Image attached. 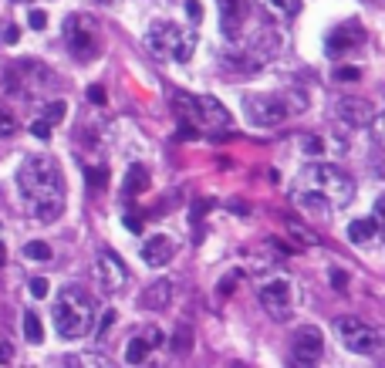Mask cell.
<instances>
[{
	"mask_svg": "<svg viewBox=\"0 0 385 368\" xmlns=\"http://www.w3.org/2000/svg\"><path fill=\"white\" fill-rule=\"evenodd\" d=\"M17 189L37 223H54L65 213V176L51 156H27L17 169Z\"/></svg>",
	"mask_w": 385,
	"mask_h": 368,
	"instance_id": "1",
	"label": "cell"
},
{
	"mask_svg": "<svg viewBox=\"0 0 385 368\" xmlns=\"http://www.w3.org/2000/svg\"><path fill=\"white\" fill-rule=\"evenodd\" d=\"M24 257L34 263H48L51 261V247L44 240H31V243H24Z\"/></svg>",
	"mask_w": 385,
	"mask_h": 368,
	"instance_id": "21",
	"label": "cell"
},
{
	"mask_svg": "<svg viewBox=\"0 0 385 368\" xmlns=\"http://www.w3.org/2000/svg\"><path fill=\"white\" fill-rule=\"evenodd\" d=\"M260 64H264V61L254 58L250 51H243L240 44H230V48L220 51V68H223L227 75H257Z\"/></svg>",
	"mask_w": 385,
	"mask_h": 368,
	"instance_id": "13",
	"label": "cell"
},
{
	"mask_svg": "<svg viewBox=\"0 0 385 368\" xmlns=\"http://www.w3.org/2000/svg\"><path fill=\"white\" fill-rule=\"evenodd\" d=\"M14 132H17V122L7 112H0V135H14Z\"/></svg>",
	"mask_w": 385,
	"mask_h": 368,
	"instance_id": "30",
	"label": "cell"
},
{
	"mask_svg": "<svg viewBox=\"0 0 385 368\" xmlns=\"http://www.w3.org/2000/svg\"><path fill=\"white\" fill-rule=\"evenodd\" d=\"M301 108H305L301 91H291V95H274V91L243 95V115L254 129H277L281 122H287Z\"/></svg>",
	"mask_w": 385,
	"mask_h": 368,
	"instance_id": "4",
	"label": "cell"
},
{
	"mask_svg": "<svg viewBox=\"0 0 385 368\" xmlns=\"http://www.w3.org/2000/svg\"><path fill=\"white\" fill-rule=\"evenodd\" d=\"M220 10H223V34L230 41L240 34V27L247 24V17L254 14L247 0H220Z\"/></svg>",
	"mask_w": 385,
	"mask_h": 368,
	"instance_id": "15",
	"label": "cell"
},
{
	"mask_svg": "<svg viewBox=\"0 0 385 368\" xmlns=\"http://www.w3.org/2000/svg\"><path fill=\"white\" fill-rule=\"evenodd\" d=\"M257 7L274 21H291L301 14V0H257Z\"/></svg>",
	"mask_w": 385,
	"mask_h": 368,
	"instance_id": "18",
	"label": "cell"
},
{
	"mask_svg": "<svg viewBox=\"0 0 385 368\" xmlns=\"http://www.w3.org/2000/svg\"><path fill=\"white\" fill-rule=\"evenodd\" d=\"M95 315H99L95 301L81 288L68 284V288L58 290V297H54V331L61 338H68V342L85 338L92 331V324H95Z\"/></svg>",
	"mask_w": 385,
	"mask_h": 368,
	"instance_id": "3",
	"label": "cell"
},
{
	"mask_svg": "<svg viewBox=\"0 0 385 368\" xmlns=\"http://www.w3.org/2000/svg\"><path fill=\"white\" fill-rule=\"evenodd\" d=\"M95 3H119V0H95Z\"/></svg>",
	"mask_w": 385,
	"mask_h": 368,
	"instance_id": "41",
	"label": "cell"
},
{
	"mask_svg": "<svg viewBox=\"0 0 385 368\" xmlns=\"http://www.w3.org/2000/svg\"><path fill=\"white\" fill-rule=\"evenodd\" d=\"M126 223H128V227H132V230H135V234L142 230V223H139V216H126Z\"/></svg>",
	"mask_w": 385,
	"mask_h": 368,
	"instance_id": "39",
	"label": "cell"
},
{
	"mask_svg": "<svg viewBox=\"0 0 385 368\" xmlns=\"http://www.w3.org/2000/svg\"><path fill=\"white\" fill-rule=\"evenodd\" d=\"M361 41H365V30H361L359 21H345V24H338L328 34V44H325V51L332 54H348L355 51V48H361Z\"/></svg>",
	"mask_w": 385,
	"mask_h": 368,
	"instance_id": "12",
	"label": "cell"
},
{
	"mask_svg": "<svg viewBox=\"0 0 385 368\" xmlns=\"http://www.w3.org/2000/svg\"><path fill=\"white\" fill-rule=\"evenodd\" d=\"M95 284L102 294H119V290L128 284V267L122 263V257H115L112 250H102L95 257Z\"/></svg>",
	"mask_w": 385,
	"mask_h": 368,
	"instance_id": "9",
	"label": "cell"
},
{
	"mask_svg": "<svg viewBox=\"0 0 385 368\" xmlns=\"http://www.w3.org/2000/svg\"><path fill=\"white\" fill-rule=\"evenodd\" d=\"M27 24L34 27V30H44V24H48V14H44V10H31V14H27Z\"/></svg>",
	"mask_w": 385,
	"mask_h": 368,
	"instance_id": "29",
	"label": "cell"
},
{
	"mask_svg": "<svg viewBox=\"0 0 385 368\" xmlns=\"http://www.w3.org/2000/svg\"><path fill=\"white\" fill-rule=\"evenodd\" d=\"M375 237H379V227H375L372 216H368V220H355V223L348 227V240H352L355 247H365V243H372Z\"/></svg>",
	"mask_w": 385,
	"mask_h": 368,
	"instance_id": "19",
	"label": "cell"
},
{
	"mask_svg": "<svg viewBox=\"0 0 385 368\" xmlns=\"http://www.w3.org/2000/svg\"><path fill=\"white\" fill-rule=\"evenodd\" d=\"M334 78H341V81H355V78H359V71H355V68H334Z\"/></svg>",
	"mask_w": 385,
	"mask_h": 368,
	"instance_id": "36",
	"label": "cell"
},
{
	"mask_svg": "<svg viewBox=\"0 0 385 368\" xmlns=\"http://www.w3.org/2000/svg\"><path fill=\"white\" fill-rule=\"evenodd\" d=\"M334 119L345 122L348 129H368L372 119H375V112H372V105H368L365 98H359V95H341V98L334 102Z\"/></svg>",
	"mask_w": 385,
	"mask_h": 368,
	"instance_id": "10",
	"label": "cell"
},
{
	"mask_svg": "<svg viewBox=\"0 0 385 368\" xmlns=\"http://www.w3.org/2000/svg\"><path fill=\"white\" fill-rule=\"evenodd\" d=\"M196 102H200V129H230V112L213 95H196Z\"/></svg>",
	"mask_w": 385,
	"mask_h": 368,
	"instance_id": "14",
	"label": "cell"
},
{
	"mask_svg": "<svg viewBox=\"0 0 385 368\" xmlns=\"http://www.w3.org/2000/svg\"><path fill=\"white\" fill-rule=\"evenodd\" d=\"M88 102L102 105V102H105V88H102V85H92V88H88Z\"/></svg>",
	"mask_w": 385,
	"mask_h": 368,
	"instance_id": "33",
	"label": "cell"
},
{
	"mask_svg": "<svg viewBox=\"0 0 385 368\" xmlns=\"http://www.w3.org/2000/svg\"><path fill=\"white\" fill-rule=\"evenodd\" d=\"M332 284L338 290H345L348 288V274H345V270H332Z\"/></svg>",
	"mask_w": 385,
	"mask_h": 368,
	"instance_id": "35",
	"label": "cell"
},
{
	"mask_svg": "<svg viewBox=\"0 0 385 368\" xmlns=\"http://www.w3.org/2000/svg\"><path fill=\"white\" fill-rule=\"evenodd\" d=\"M31 132H34L37 139H48V135H51V122H48V119H37V122L31 125Z\"/></svg>",
	"mask_w": 385,
	"mask_h": 368,
	"instance_id": "31",
	"label": "cell"
},
{
	"mask_svg": "<svg viewBox=\"0 0 385 368\" xmlns=\"http://www.w3.org/2000/svg\"><path fill=\"white\" fill-rule=\"evenodd\" d=\"M65 44L78 61H92L99 54V24L88 14H71L65 21Z\"/></svg>",
	"mask_w": 385,
	"mask_h": 368,
	"instance_id": "7",
	"label": "cell"
},
{
	"mask_svg": "<svg viewBox=\"0 0 385 368\" xmlns=\"http://www.w3.org/2000/svg\"><path fill=\"white\" fill-rule=\"evenodd\" d=\"M173 348H176L180 355H186V351L193 348V331H189V324H180V328H176V335H173Z\"/></svg>",
	"mask_w": 385,
	"mask_h": 368,
	"instance_id": "24",
	"label": "cell"
},
{
	"mask_svg": "<svg viewBox=\"0 0 385 368\" xmlns=\"http://www.w3.org/2000/svg\"><path fill=\"white\" fill-rule=\"evenodd\" d=\"M257 301L274 321H287L294 315V284L284 281V277H274V281H264L257 288Z\"/></svg>",
	"mask_w": 385,
	"mask_h": 368,
	"instance_id": "8",
	"label": "cell"
},
{
	"mask_svg": "<svg viewBox=\"0 0 385 368\" xmlns=\"http://www.w3.org/2000/svg\"><path fill=\"white\" fill-rule=\"evenodd\" d=\"M24 338L31 344H41L44 342V328H41V317L34 315V311H27L24 315Z\"/></svg>",
	"mask_w": 385,
	"mask_h": 368,
	"instance_id": "22",
	"label": "cell"
},
{
	"mask_svg": "<svg viewBox=\"0 0 385 368\" xmlns=\"http://www.w3.org/2000/svg\"><path fill=\"white\" fill-rule=\"evenodd\" d=\"M146 186H149V173H146V166H139V162H135V166H128L126 186H122V189H126V196H135V193H142Z\"/></svg>",
	"mask_w": 385,
	"mask_h": 368,
	"instance_id": "20",
	"label": "cell"
},
{
	"mask_svg": "<svg viewBox=\"0 0 385 368\" xmlns=\"http://www.w3.org/2000/svg\"><path fill=\"white\" fill-rule=\"evenodd\" d=\"M321 355H325V338H321L318 328H301L291 338V358H294V365H314Z\"/></svg>",
	"mask_w": 385,
	"mask_h": 368,
	"instance_id": "11",
	"label": "cell"
},
{
	"mask_svg": "<svg viewBox=\"0 0 385 368\" xmlns=\"http://www.w3.org/2000/svg\"><path fill=\"white\" fill-rule=\"evenodd\" d=\"M169 301H173V281H155V284H149V288L142 290V297H139V304H142L146 311H166Z\"/></svg>",
	"mask_w": 385,
	"mask_h": 368,
	"instance_id": "17",
	"label": "cell"
},
{
	"mask_svg": "<svg viewBox=\"0 0 385 368\" xmlns=\"http://www.w3.org/2000/svg\"><path fill=\"white\" fill-rule=\"evenodd\" d=\"M186 10H189V17H193V21H200V17H203V14H200V10H203V7H200V0H186Z\"/></svg>",
	"mask_w": 385,
	"mask_h": 368,
	"instance_id": "38",
	"label": "cell"
},
{
	"mask_svg": "<svg viewBox=\"0 0 385 368\" xmlns=\"http://www.w3.org/2000/svg\"><path fill=\"white\" fill-rule=\"evenodd\" d=\"M368 129H372V135H375V142H379V146H385V112L372 119V125H368Z\"/></svg>",
	"mask_w": 385,
	"mask_h": 368,
	"instance_id": "27",
	"label": "cell"
},
{
	"mask_svg": "<svg viewBox=\"0 0 385 368\" xmlns=\"http://www.w3.org/2000/svg\"><path fill=\"white\" fill-rule=\"evenodd\" d=\"M146 355H149V344L142 342V338H132L126 348V365H139Z\"/></svg>",
	"mask_w": 385,
	"mask_h": 368,
	"instance_id": "23",
	"label": "cell"
},
{
	"mask_svg": "<svg viewBox=\"0 0 385 368\" xmlns=\"http://www.w3.org/2000/svg\"><path fill=\"white\" fill-rule=\"evenodd\" d=\"M334 335L341 338V344L348 348V351H355V355H375L379 348H382V335H379V328H372L368 321H361V317H338L334 321Z\"/></svg>",
	"mask_w": 385,
	"mask_h": 368,
	"instance_id": "6",
	"label": "cell"
},
{
	"mask_svg": "<svg viewBox=\"0 0 385 368\" xmlns=\"http://www.w3.org/2000/svg\"><path fill=\"white\" fill-rule=\"evenodd\" d=\"M65 365H108V358H105V355H95V351H81V355L65 358Z\"/></svg>",
	"mask_w": 385,
	"mask_h": 368,
	"instance_id": "25",
	"label": "cell"
},
{
	"mask_svg": "<svg viewBox=\"0 0 385 368\" xmlns=\"http://www.w3.org/2000/svg\"><path fill=\"white\" fill-rule=\"evenodd\" d=\"M139 338H142V342L149 344V351H153V348H159V344H162V331H159L155 324H149V328H146V331H142Z\"/></svg>",
	"mask_w": 385,
	"mask_h": 368,
	"instance_id": "26",
	"label": "cell"
},
{
	"mask_svg": "<svg viewBox=\"0 0 385 368\" xmlns=\"http://www.w3.org/2000/svg\"><path fill=\"white\" fill-rule=\"evenodd\" d=\"M31 294H34V297H48V281H44V277H34V281H31Z\"/></svg>",
	"mask_w": 385,
	"mask_h": 368,
	"instance_id": "32",
	"label": "cell"
},
{
	"mask_svg": "<svg viewBox=\"0 0 385 368\" xmlns=\"http://www.w3.org/2000/svg\"><path fill=\"white\" fill-rule=\"evenodd\" d=\"M176 257V247L169 237H149L142 243V261L146 267H166V263Z\"/></svg>",
	"mask_w": 385,
	"mask_h": 368,
	"instance_id": "16",
	"label": "cell"
},
{
	"mask_svg": "<svg viewBox=\"0 0 385 368\" xmlns=\"http://www.w3.org/2000/svg\"><path fill=\"white\" fill-rule=\"evenodd\" d=\"M3 257H7V250H3V243H0V263H3Z\"/></svg>",
	"mask_w": 385,
	"mask_h": 368,
	"instance_id": "40",
	"label": "cell"
},
{
	"mask_svg": "<svg viewBox=\"0 0 385 368\" xmlns=\"http://www.w3.org/2000/svg\"><path fill=\"white\" fill-rule=\"evenodd\" d=\"M375 227H379V237L385 240V196H379V203H375Z\"/></svg>",
	"mask_w": 385,
	"mask_h": 368,
	"instance_id": "28",
	"label": "cell"
},
{
	"mask_svg": "<svg viewBox=\"0 0 385 368\" xmlns=\"http://www.w3.org/2000/svg\"><path fill=\"white\" fill-rule=\"evenodd\" d=\"M112 321H115V315H112V311H105V315H102V324H99V331H95V338H102L105 331L112 328Z\"/></svg>",
	"mask_w": 385,
	"mask_h": 368,
	"instance_id": "37",
	"label": "cell"
},
{
	"mask_svg": "<svg viewBox=\"0 0 385 368\" xmlns=\"http://www.w3.org/2000/svg\"><path fill=\"white\" fill-rule=\"evenodd\" d=\"M146 44L155 58L166 61H189V54L196 48V34L186 27L173 24V21H153L146 30Z\"/></svg>",
	"mask_w": 385,
	"mask_h": 368,
	"instance_id": "5",
	"label": "cell"
},
{
	"mask_svg": "<svg viewBox=\"0 0 385 368\" xmlns=\"http://www.w3.org/2000/svg\"><path fill=\"white\" fill-rule=\"evenodd\" d=\"M17 37H21V27H3V44H17Z\"/></svg>",
	"mask_w": 385,
	"mask_h": 368,
	"instance_id": "34",
	"label": "cell"
},
{
	"mask_svg": "<svg viewBox=\"0 0 385 368\" xmlns=\"http://www.w3.org/2000/svg\"><path fill=\"white\" fill-rule=\"evenodd\" d=\"M298 200L314 210H345L355 200V179L332 162H311L298 176Z\"/></svg>",
	"mask_w": 385,
	"mask_h": 368,
	"instance_id": "2",
	"label": "cell"
}]
</instances>
